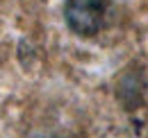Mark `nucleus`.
Masks as SVG:
<instances>
[{"mask_svg":"<svg viewBox=\"0 0 148 138\" xmlns=\"http://www.w3.org/2000/svg\"><path fill=\"white\" fill-rule=\"evenodd\" d=\"M107 9H110V0H66L64 16L75 34L93 36L103 30Z\"/></svg>","mask_w":148,"mask_h":138,"instance_id":"1","label":"nucleus"}]
</instances>
